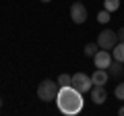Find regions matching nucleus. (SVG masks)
<instances>
[{
  "label": "nucleus",
  "instance_id": "a211bd4d",
  "mask_svg": "<svg viewBox=\"0 0 124 116\" xmlns=\"http://www.w3.org/2000/svg\"><path fill=\"white\" fill-rule=\"evenodd\" d=\"M41 2H52V0H41Z\"/></svg>",
  "mask_w": 124,
  "mask_h": 116
},
{
  "label": "nucleus",
  "instance_id": "f8f14e48",
  "mask_svg": "<svg viewBox=\"0 0 124 116\" xmlns=\"http://www.w3.org/2000/svg\"><path fill=\"white\" fill-rule=\"evenodd\" d=\"M58 85H60V87H66V85H72V77H70V75H66V73L58 75Z\"/></svg>",
  "mask_w": 124,
  "mask_h": 116
},
{
  "label": "nucleus",
  "instance_id": "9d476101",
  "mask_svg": "<svg viewBox=\"0 0 124 116\" xmlns=\"http://www.w3.org/2000/svg\"><path fill=\"white\" fill-rule=\"evenodd\" d=\"M122 64L124 62H120V60H112V64L108 68H110V75L112 77H120L122 75Z\"/></svg>",
  "mask_w": 124,
  "mask_h": 116
},
{
  "label": "nucleus",
  "instance_id": "2eb2a0df",
  "mask_svg": "<svg viewBox=\"0 0 124 116\" xmlns=\"http://www.w3.org/2000/svg\"><path fill=\"white\" fill-rule=\"evenodd\" d=\"M114 95L120 99V102H124V83H118V85H116V89H114Z\"/></svg>",
  "mask_w": 124,
  "mask_h": 116
},
{
  "label": "nucleus",
  "instance_id": "7ed1b4c3",
  "mask_svg": "<svg viewBox=\"0 0 124 116\" xmlns=\"http://www.w3.org/2000/svg\"><path fill=\"white\" fill-rule=\"evenodd\" d=\"M116 44H118V33L112 31V29H103L97 35V46L101 50H112Z\"/></svg>",
  "mask_w": 124,
  "mask_h": 116
},
{
  "label": "nucleus",
  "instance_id": "4468645a",
  "mask_svg": "<svg viewBox=\"0 0 124 116\" xmlns=\"http://www.w3.org/2000/svg\"><path fill=\"white\" fill-rule=\"evenodd\" d=\"M97 21L101 23V25H103V23H110V21H112L110 10H106V8H103V10H99V13H97Z\"/></svg>",
  "mask_w": 124,
  "mask_h": 116
},
{
  "label": "nucleus",
  "instance_id": "0eeeda50",
  "mask_svg": "<svg viewBox=\"0 0 124 116\" xmlns=\"http://www.w3.org/2000/svg\"><path fill=\"white\" fill-rule=\"evenodd\" d=\"M89 93H91V102H93V104H97V106H101V104L108 99L106 85H93Z\"/></svg>",
  "mask_w": 124,
  "mask_h": 116
},
{
  "label": "nucleus",
  "instance_id": "f257e3e1",
  "mask_svg": "<svg viewBox=\"0 0 124 116\" xmlns=\"http://www.w3.org/2000/svg\"><path fill=\"white\" fill-rule=\"evenodd\" d=\"M56 104L58 110L66 116H75L83 110V93L79 89H75L72 85H66V87H60L56 95Z\"/></svg>",
  "mask_w": 124,
  "mask_h": 116
},
{
  "label": "nucleus",
  "instance_id": "ddd939ff",
  "mask_svg": "<svg viewBox=\"0 0 124 116\" xmlns=\"http://www.w3.org/2000/svg\"><path fill=\"white\" fill-rule=\"evenodd\" d=\"M97 50H99L97 41H91V44L85 46V54H87V56H95V54H97Z\"/></svg>",
  "mask_w": 124,
  "mask_h": 116
},
{
  "label": "nucleus",
  "instance_id": "dca6fc26",
  "mask_svg": "<svg viewBox=\"0 0 124 116\" xmlns=\"http://www.w3.org/2000/svg\"><path fill=\"white\" fill-rule=\"evenodd\" d=\"M116 33H118V41H124V27H120Z\"/></svg>",
  "mask_w": 124,
  "mask_h": 116
},
{
  "label": "nucleus",
  "instance_id": "f03ea898",
  "mask_svg": "<svg viewBox=\"0 0 124 116\" xmlns=\"http://www.w3.org/2000/svg\"><path fill=\"white\" fill-rule=\"evenodd\" d=\"M58 89H60L58 81L54 83L52 79H44L39 85H37V98H39L41 102H54L56 95H58Z\"/></svg>",
  "mask_w": 124,
  "mask_h": 116
},
{
  "label": "nucleus",
  "instance_id": "423d86ee",
  "mask_svg": "<svg viewBox=\"0 0 124 116\" xmlns=\"http://www.w3.org/2000/svg\"><path fill=\"white\" fill-rule=\"evenodd\" d=\"M112 52H108V50H97V54L93 56V62H95V68H108L112 64Z\"/></svg>",
  "mask_w": 124,
  "mask_h": 116
},
{
  "label": "nucleus",
  "instance_id": "9b49d317",
  "mask_svg": "<svg viewBox=\"0 0 124 116\" xmlns=\"http://www.w3.org/2000/svg\"><path fill=\"white\" fill-rule=\"evenodd\" d=\"M103 8L110 10V13H114V10L120 8V0H106V2H103Z\"/></svg>",
  "mask_w": 124,
  "mask_h": 116
},
{
  "label": "nucleus",
  "instance_id": "6e6552de",
  "mask_svg": "<svg viewBox=\"0 0 124 116\" xmlns=\"http://www.w3.org/2000/svg\"><path fill=\"white\" fill-rule=\"evenodd\" d=\"M91 79H93V85H106L110 79V73H106V68H95Z\"/></svg>",
  "mask_w": 124,
  "mask_h": 116
},
{
  "label": "nucleus",
  "instance_id": "6ab92c4d",
  "mask_svg": "<svg viewBox=\"0 0 124 116\" xmlns=\"http://www.w3.org/2000/svg\"><path fill=\"white\" fill-rule=\"evenodd\" d=\"M0 108H2V98H0Z\"/></svg>",
  "mask_w": 124,
  "mask_h": 116
},
{
  "label": "nucleus",
  "instance_id": "1a4fd4ad",
  "mask_svg": "<svg viewBox=\"0 0 124 116\" xmlns=\"http://www.w3.org/2000/svg\"><path fill=\"white\" fill-rule=\"evenodd\" d=\"M112 56H114V60L124 62V41H118V44L112 48Z\"/></svg>",
  "mask_w": 124,
  "mask_h": 116
},
{
  "label": "nucleus",
  "instance_id": "f3484780",
  "mask_svg": "<svg viewBox=\"0 0 124 116\" xmlns=\"http://www.w3.org/2000/svg\"><path fill=\"white\" fill-rule=\"evenodd\" d=\"M118 114H120V116H124V106H120V110H118Z\"/></svg>",
  "mask_w": 124,
  "mask_h": 116
},
{
  "label": "nucleus",
  "instance_id": "20e7f679",
  "mask_svg": "<svg viewBox=\"0 0 124 116\" xmlns=\"http://www.w3.org/2000/svg\"><path fill=\"white\" fill-rule=\"evenodd\" d=\"M72 87L79 89L81 93H87L93 87V79L89 75H85V73H75V75H72Z\"/></svg>",
  "mask_w": 124,
  "mask_h": 116
},
{
  "label": "nucleus",
  "instance_id": "39448f33",
  "mask_svg": "<svg viewBox=\"0 0 124 116\" xmlns=\"http://www.w3.org/2000/svg\"><path fill=\"white\" fill-rule=\"evenodd\" d=\"M70 19L77 23V25L85 23V21H87V6H85L83 2H72V6H70Z\"/></svg>",
  "mask_w": 124,
  "mask_h": 116
}]
</instances>
